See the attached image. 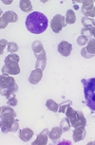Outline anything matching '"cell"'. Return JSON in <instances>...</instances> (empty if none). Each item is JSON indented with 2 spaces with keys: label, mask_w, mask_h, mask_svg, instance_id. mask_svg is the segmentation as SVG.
Listing matches in <instances>:
<instances>
[{
  "label": "cell",
  "mask_w": 95,
  "mask_h": 145,
  "mask_svg": "<svg viewBox=\"0 0 95 145\" xmlns=\"http://www.w3.org/2000/svg\"><path fill=\"white\" fill-rule=\"evenodd\" d=\"M26 28L33 34H41L48 28V20L47 16L42 12H33L27 16L26 18Z\"/></svg>",
  "instance_id": "1"
},
{
  "label": "cell",
  "mask_w": 95,
  "mask_h": 145,
  "mask_svg": "<svg viewBox=\"0 0 95 145\" xmlns=\"http://www.w3.org/2000/svg\"><path fill=\"white\" fill-rule=\"evenodd\" d=\"M0 88L1 95L8 99L14 96V93L18 91V86L15 83L14 78L6 73H2L0 76Z\"/></svg>",
  "instance_id": "2"
},
{
  "label": "cell",
  "mask_w": 95,
  "mask_h": 145,
  "mask_svg": "<svg viewBox=\"0 0 95 145\" xmlns=\"http://www.w3.org/2000/svg\"><path fill=\"white\" fill-rule=\"evenodd\" d=\"M82 84L84 86L86 105L88 108L95 112V78L83 79Z\"/></svg>",
  "instance_id": "3"
},
{
  "label": "cell",
  "mask_w": 95,
  "mask_h": 145,
  "mask_svg": "<svg viewBox=\"0 0 95 145\" xmlns=\"http://www.w3.org/2000/svg\"><path fill=\"white\" fill-rule=\"evenodd\" d=\"M20 58L17 54H9L4 60V67H2V73H6L9 75H17L20 73L19 67Z\"/></svg>",
  "instance_id": "4"
},
{
  "label": "cell",
  "mask_w": 95,
  "mask_h": 145,
  "mask_svg": "<svg viewBox=\"0 0 95 145\" xmlns=\"http://www.w3.org/2000/svg\"><path fill=\"white\" fill-rule=\"evenodd\" d=\"M12 114H1V120H0V125L3 133L16 132L19 128V121L15 119Z\"/></svg>",
  "instance_id": "5"
},
{
  "label": "cell",
  "mask_w": 95,
  "mask_h": 145,
  "mask_svg": "<svg viewBox=\"0 0 95 145\" xmlns=\"http://www.w3.org/2000/svg\"><path fill=\"white\" fill-rule=\"evenodd\" d=\"M65 114H66L67 118L69 119L70 124H71V126L74 128V129L78 127H85L86 125V120L85 116H84L83 112L74 110V109L71 107V105L67 107Z\"/></svg>",
  "instance_id": "6"
},
{
  "label": "cell",
  "mask_w": 95,
  "mask_h": 145,
  "mask_svg": "<svg viewBox=\"0 0 95 145\" xmlns=\"http://www.w3.org/2000/svg\"><path fill=\"white\" fill-rule=\"evenodd\" d=\"M31 48L33 50V53L36 57V64H35V68H40L44 70L46 67V63H47V56L44 50V46L40 41H34L31 45Z\"/></svg>",
  "instance_id": "7"
},
{
  "label": "cell",
  "mask_w": 95,
  "mask_h": 145,
  "mask_svg": "<svg viewBox=\"0 0 95 145\" xmlns=\"http://www.w3.org/2000/svg\"><path fill=\"white\" fill-rule=\"evenodd\" d=\"M66 26H67L66 18H65V16L61 14L54 15L53 18L50 21V28L54 33H59Z\"/></svg>",
  "instance_id": "8"
},
{
  "label": "cell",
  "mask_w": 95,
  "mask_h": 145,
  "mask_svg": "<svg viewBox=\"0 0 95 145\" xmlns=\"http://www.w3.org/2000/svg\"><path fill=\"white\" fill-rule=\"evenodd\" d=\"M18 20V15L12 10H8L1 15L0 18V29H5L9 23H14Z\"/></svg>",
  "instance_id": "9"
},
{
  "label": "cell",
  "mask_w": 95,
  "mask_h": 145,
  "mask_svg": "<svg viewBox=\"0 0 95 145\" xmlns=\"http://www.w3.org/2000/svg\"><path fill=\"white\" fill-rule=\"evenodd\" d=\"M57 50H58V52L60 53L62 56L67 57L71 53L72 46H71V44H69V42H67V41H62L61 43L58 44Z\"/></svg>",
  "instance_id": "10"
},
{
  "label": "cell",
  "mask_w": 95,
  "mask_h": 145,
  "mask_svg": "<svg viewBox=\"0 0 95 145\" xmlns=\"http://www.w3.org/2000/svg\"><path fill=\"white\" fill-rule=\"evenodd\" d=\"M42 77H43V70L40 69V68H35L34 70L31 71V75H29V82L31 84H37L42 80Z\"/></svg>",
  "instance_id": "11"
},
{
  "label": "cell",
  "mask_w": 95,
  "mask_h": 145,
  "mask_svg": "<svg viewBox=\"0 0 95 145\" xmlns=\"http://www.w3.org/2000/svg\"><path fill=\"white\" fill-rule=\"evenodd\" d=\"M48 129H44L39 135L37 136L36 139L32 142V145H46L48 143Z\"/></svg>",
  "instance_id": "12"
},
{
  "label": "cell",
  "mask_w": 95,
  "mask_h": 145,
  "mask_svg": "<svg viewBox=\"0 0 95 145\" xmlns=\"http://www.w3.org/2000/svg\"><path fill=\"white\" fill-rule=\"evenodd\" d=\"M86 137V129L85 127H78L75 128L74 131H73V140L75 142L81 141L82 139H84V138Z\"/></svg>",
  "instance_id": "13"
},
{
  "label": "cell",
  "mask_w": 95,
  "mask_h": 145,
  "mask_svg": "<svg viewBox=\"0 0 95 145\" xmlns=\"http://www.w3.org/2000/svg\"><path fill=\"white\" fill-rule=\"evenodd\" d=\"M33 131L31 129H29V128H23L22 130H20V132H19V138L22 139L23 141H29L31 140V138L33 137Z\"/></svg>",
  "instance_id": "14"
},
{
  "label": "cell",
  "mask_w": 95,
  "mask_h": 145,
  "mask_svg": "<svg viewBox=\"0 0 95 145\" xmlns=\"http://www.w3.org/2000/svg\"><path fill=\"white\" fill-rule=\"evenodd\" d=\"M62 134H63V131L61 130L60 126H55L50 131H48V138L52 140H58L61 138Z\"/></svg>",
  "instance_id": "15"
},
{
  "label": "cell",
  "mask_w": 95,
  "mask_h": 145,
  "mask_svg": "<svg viewBox=\"0 0 95 145\" xmlns=\"http://www.w3.org/2000/svg\"><path fill=\"white\" fill-rule=\"evenodd\" d=\"M19 7L24 12H32V5L29 0H21L19 2Z\"/></svg>",
  "instance_id": "16"
},
{
  "label": "cell",
  "mask_w": 95,
  "mask_h": 145,
  "mask_svg": "<svg viewBox=\"0 0 95 145\" xmlns=\"http://www.w3.org/2000/svg\"><path fill=\"white\" fill-rule=\"evenodd\" d=\"M79 3L83 4V6L81 9L86 10V12H88V10H91L92 9L94 8L93 4H94V1L92 0H80V1H77Z\"/></svg>",
  "instance_id": "17"
},
{
  "label": "cell",
  "mask_w": 95,
  "mask_h": 145,
  "mask_svg": "<svg viewBox=\"0 0 95 145\" xmlns=\"http://www.w3.org/2000/svg\"><path fill=\"white\" fill-rule=\"evenodd\" d=\"M65 18H66V23L67 24H74L75 21H76V16H75V13L74 12L69 9L67 10V13H66V16H65Z\"/></svg>",
  "instance_id": "18"
},
{
  "label": "cell",
  "mask_w": 95,
  "mask_h": 145,
  "mask_svg": "<svg viewBox=\"0 0 95 145\" xmlns=\"http://www.w3.org/2000/svg\"><path fill=\"white\" fill-rule=\"evenodd\" d=\"M46 106H47V108L50 111H52V112H54V113L58 112L59 105H58V103L54 102L53 100H51V99L48 100L47 102H46Z\"/></svg>",
  "instance_id": "19"
},
{
  "label": "cell",
  "mask_w": 95,
  "mask_h": 145,
  "mask_svg": "<svg viewBox=\"0 0 95 145\" xmlns=\"http://www.w3.org/2000/svg\"><path fill=\"white\" fill-rule=\"evenodd\" d=\"M81 22H82V25L84 26V28H92V27H95V20L92 18L84 16L81 19Z\"/></svg>",
  "instance_id": "20"
},
{
  "label": "cell",
  "mask_w": 95,
  "mask_h": 145,
  "mask_svg": "<svg viewBox=\"0 0 95 145\" xmlns=\"http://www.w3.org/2000/svg\"><path fill=\"white\" fill-rule=\"evenodd\" d=\"M59 126H60L61 130L63 131V133L64 132H67V131L70 129V126H71L69 118H64V119L61 120L60 125H59Z\"/></svg>",
  "instance_id": "21"
},
{
  "label": "cell",
  "mask_w": 95,
  "mask_h": 145,
  "mask_svg": "<svg viewBox=\"0 0 95 145\" xmlns=\"http://www.w3.org/2000/svg\"><path fill=\"white\" fill-rule=\"evenodd\" d=\"M86 50L89 54H91V55H95V39L94 38H92V39H90L88 41V46L86 48Z\"/></svg>",
  "instance_id": "22"
},
{
  "label": "cell",
  "mask_w": 95,
  "mask_h": 145,
  "mask_svg": "<svg viewBox=\"0 0 95 145\" xmlns=\"http://www.w3.org/2000/svg\"><path fill=\"white\" fill-rule=\"evenodd\" d=\"M1 114H12L14 117H16V113L15 111L12 109V106H2L1 107V112H0V115Z\"/></svg>",
  "instance_id": "23"
},
{
  "label": "cell",
  "mask_w": 95,
  "mask_h": 145,
  "mask_svg": "<svg viewBox=\"0 0 95 145\" xmlns=\"http://www.w3.org/2000/svg\"><path fill=\"white\" fill-rule=\"evenodd\" d=\"M71 105V102L70 101H66V102L62 103L60 105H59V109H58V112L59 113H66L67 109L69 106Z\"/></svg>",
  "instance_id": "24"
},
{
  "label": "cell",
  "mask_w": 95,
  "mask_h": 145,
  "mask_svg": "<svg viewBox=\"0 0 95 145\" xmlns=\"http://www.w3.org/2000/svg\"><path fill=\"white\" fill-rule=\"evenodd\" d=\"M7 50L9 51V52H10V54L15 53L16 51L18 50V46H17V44L14 43V42H10L9 44H8Z\"/></svg>",
  "instance_id": "25"
},
{
  "label": "cell",
  "mask_w": 95,
  "mask_h": 145,
  "mask_svg": "<svg viewBox=\"0 0 95 145\" xmlns=\"http://www.w3.org/2000/svg\"><path fill=\"white\" fill-rule=\"evenodd\" d=\"M88 37L84 36V35H80L79 37L77 38V44L79 46H85L88 43Z\"/></svg>",
  "instance_id": "26"
},
{
  "label": "cell",
  "mask_w": 95,
  "mask_h": 145,
  "mask_svg": "<svg viewBox=\"0 0 95 145\" xmlns=\"http://www.w3.org/2000/svg\"><path fill=\"white\" fill-rule=\"evenodd\" d=\"M81 12L83 13L84 15L86 16V17H95V7L92 9L91 10H88V12H86V10H84L81 9Z\"/></svg>",
  "instance_id": "27"
},
{
  "label": "cell",
  "mask_w": 95,
  "mask_h": 145,
  "mask_svg": "<svg viewBox=\"0 0 95 145\" xmlns=\"http://www.w3.org/2000/svg\"><path fill=\"white\" fill-rule=\"evenodd\" d=\"M91 29L92 28H83L81 29V35H84V36L86 37H91Z\"/></svg>",
  "instance_id": "28"
},
{
  "label": "cell",
  "mask_w": 95,
  "mask_h": 145,
  "mask_svg": "<svg viewBox=\"0 0 95 145\" xmlns=\"http://www.w3.org/2000/svg\"><path fill=\"white\" fill-rule=\"evenodd\" d=\"M8 44H9V42H8L7 40H5V39L0 40V54H1V55L4 53V48H6V46H8Z\"/></svg>",
  "instance_id": "29"
},
{
  "label": "cell",
  "mask_w": 95,
  "mask_h": 145,
  "mask_svg": "<svg viewBox=\"0 0 95 145\" xmlns=\"http://www.w3.org/2000/svg\"><path fill=\"white\" fill-rule=\"evenodd\" d=\"M8 105H10V106H16L17 105V99H16V97H15V95L14 96H12V98H10L9 100H8Z\"/></svg>",
  "instance_id": "30"
},
{
  "label": "cell",
  "mask_w": 95,
  "mask_h": 145,
  "mask_svg": "<svg viewBox=\"0 0 95 145\" xmlns=\"http://www.w3.org/2000/svg\"><path fill=\"white\" fill-rule=\"evenodd\" d=\"M81 55H82L84 58H86V59H90V58H92V57L94 56V55H91V54H89L88 51H86V48H82V50H81Z\"/></svg>",
  "instance_id": "31"
},
{
  "label": "cell",
  "mask_w": 95,
  "mask_h": 145,
  "mask_svg": "<svg viewBox=\"0 0 95 145\" xmlns=\"http://www.w3.org/2000/svg\"><path fill=\"white\" fill-rule=\"evenodd\" d=\"M91 34H92V37L95 39V27H92L91 29Z\"/></svg>",
  "instance_id": "32"
},
{
  "label": "cell",
  "mask_w": 95,
  "mask_h": 145,
  "mask_svg": "<svg viewBox=\"0 0 95 145\" xmlns=\"http://www.w3.org/2000/svg\"><path fill=\"white\" fill-rule=\"evenodd\" d=\"M4 4H12V0H10V1H2Z\"/></svg>",
  "instance_id": "33"
}]
</instances>
